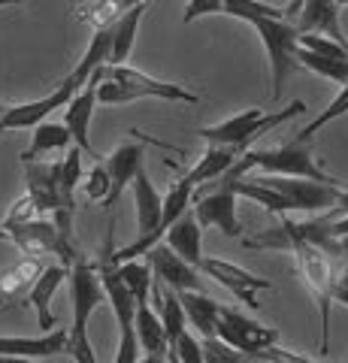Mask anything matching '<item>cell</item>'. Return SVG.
Here are the masks:
<instances>
[{"instance_id":"obj_18","label":"cell","mask_w":348,"mask_h":363,"mask_svg":"<svg viewBox=\"0 0 348 363\" xmlns=\"http://www.w3.org/2000/svg\"><path fill=\"white\" fill-rule=\"evenodd\" d=\"M130 185H133V212H137V240H145L161 221V194L155 191L145 167L137 169Z\"/></svg>"},{"instance_id":"obj_26","label":"cell","mask_w":348,"mask_h":363,"mask_svg":"<svg viewBox=\"0 0 348 363\" xmlns=\"http://www.w3.org/2000/svg\"><path fill=\"white\" fill-rule=\"evenodd\" d=\"M242 152L240 149H233V145H209V149L197 157V164L188 169V179L194 182V185H206V182L212 179H218L224 169L233 167V161H237Z\"/></svg>"},{"instance_id":"obj_41","label":"cell","mask_w":348,"mask_h":363,"mask_svg":"<svg viewBox=\"0 0 348 363\" xmlns=\"http://www.w3.org/2000/svg\"><path fill=\"white\" fill-rule=\"evenodd\" d=\"M333 303H345V306H348V288L333 285Z\"/></svg>"},{"instance_id":"obj_27","label":"cell","mask_w":348,"mask_h":363,"mask_svg":"<svg viewBox=\"0 0 348 363\" xmlns=\"http://www.w3.org/2000/svg\"><path fill=\"white\" fill-rule=\"evenodd\" d=\"M79 179H82V152L73 145V149L67 152V157L61 161V169H58L61 209H64L67 224H73V215H76V188H79Z\"/></svg>"},{"instance_id":"obj_13","label":"cell","mask_w":348,"mask_h":363,"mask_svg":"<svg viewBox=\"0 0 348 363\" xmlns=\"http://www.w3.org/2000/svg\"><path fill=\"white\" fill-rule=\"evenodd\" d=\"M97 82H100V76L94 70L91 76H88V82L70 97V104L64 106L67 109L64 112V128L70 130V140L76 143V149H79L82 155L94 157V161H100V155L94 152L88 128H91V116H94V106H97Z\"/></svg>"},{"instance_id":"obj_34","label":"cell","mask_w":348,"mask_h":363,"mask_svg":"<svg viewBox=\"0 0 348 363\" xmlns=\"http://www.w3.org/2000/svg\"><path fill=\"white\" fill-rule=\"evenodd\" d=\"M82 194H85V200H94V203L106 200V194H109V173H106L103 161H97L94 169L88 173V182L82 185Z\"/></svg>"},{"instance_id":"obj_37","label":"cell","mask_w":348,"mask_h":363,"mask_svg":"<svg viewBox=\"0 0 348 363\" xmlns=\"http://www.w3.org/2000/svg\"><path fill=\"white\" fill-rule=\"evenodd\" d=\"M221 9H224V0H188V6H185V25H191V21H197V18H203V16H221Z\"/></svg>"},{"instance_id":"obj_9","label":"cell","mask_w":348,"mask_h":363,"mask_svg":"<svg viewBox=\"0 0 348 363\" xmlns=\"http://www.w3.org/2000/svg\"><path fill=\"white\" fill-rule=\"evenodd\" d=\"M237 194H233L230 188H206L200 185L194 188V218L200 227H215L221 230L224 236H230V240H240L242 236V224L237 218Z\"/></svg>"},{"instance_id":"obj_21","label":"cell","mask_w":348,"mask_h":363,"mask_svg":"<svg viewBox=\"0 0 348 363\" xmlns=\"http://www.w3.org/2000/svg\"><path fill=\"white\" fill-rule=\"evenodd\" d=\"M43 269H46L43 257H28L25 255L21 260H16L13 267H6L4 272H0V297H4L6 303L28 297V291L33 288V281L40 279Z\"/></svg>"},{"instance_id":"obj_30","label":"cell","mask_w":348,"mask_h":363,"mask_svg":"<svg viewBox=\"0 0 348 363\" xmlns=\"http://www.w3.org/2000/svg\"><path fill=\"white\" fill-rule=\"evenodd\" d=\"M297 64L303 70H312L330 82H339L345 85L348 82V61H336V58H324V55H315V52H306L297 45Z\"/></svg>"},{"instance_id":"obj_25","label":"cell","mask_w":348,"mask_h":363,"mask_svg":"<svg viewBox=\"0 0 348 363\" xmlns=\"http://www.w3.org/2000/svg\"><path fill=\"white\" fill-rule=\"evenodd\" d=\"M140 4H149V0H91V4L76 6V18L94 30H103L112 21H118L128 9L140 6Z\"/></svg>"},{"instance_id":"obj_38","label":"cell","mask_w":348,"mask_h":363,"mask_svg":"<svg viewBox=\"0 0 348 363\" xmlns=\"http://www.w3.org/2000/svg\"><path fill=\"white\" fill-rule=\"evenodd\" d=\"M30 218H43V215H37V206H33V200L25 194V197H18L13 206H9V215H6L4 224H18V221H30Z\"/></svg>"},{"instance_id":"obj_35","label":"cell","mask_w":348,"mask_h":363,"mask_svg":"<svg viewBox=\"0 0 348 363\" xmlns=\"http://www.w3.org/2000/svg\"><path fill=\"white\" fill-rule=\"evenodd\" d=\"M170 348L176 351L179 363H203V351H200V342H197V339L191 336L188 330H185V333H179V339H176Z\"/></svg>"},{"instance_id":"obj_14","label":"cell","mask_w":348,"mask_h":363,"mask_svg":"<svg viewBox=\"0 0 348 363\" xmlns=\"http://www.w3.org/2000/svg\"><path fill=\"white\" fill-rule=\"evenodd\" d=\"M145 260H149L152 267V276L161 281V285H167L170 291H203V279H200V269L185 264L179 255H173L170 248H167L164 242L152 245L149 252H145Z\"/></svg>"},{"instance_id":"obj_48","label":"cell","mask_w":348,"mask_h":363,"mask_svg":"<svg viewBox=\"0 0 348 363\" xmlns=\"http://www.w3.org/2000/svg\"><path fill=\"white\" fill-rule=\"evenodd\" d=\"M6 306H9V303H6L4 297H0V312H4V309H6Z\"/></svg>"},{"instance_id":"obj_10","label":"cell","mask_w":348,"mask_h":363,"mask_svg":"<svg viewBox=\"0 0 348 363\" xmlns=\"http://www.w3.org/2000/svg\"><path fill=\"white\" fill-rule=\"evenodd\" d=\"M67 281H70V300H73V324L76 330H88V321L100 303H106L103 285H100L97 267L88 257H76L70 269H67Z\"/></svg>"},{"instance_id":"obj_11","label":"cell","mask_w":348,"mask_h":363,"mask_svg":"<svg viewBox=\"0 0 348 363\" xmlns=\"http://www.w3.org/2000/svg\"><path fill=\"white\" fill-rule=\"evenodd\" d=\"M269 185L273 191H279L285 200L291 212L294 209H306V212H324V209H333L336 200H339V191L342 185H321V182H309V179H291V176H257Z\"/></svg>"},{"instance_id":"obj_33","label":"cell","mask_w":348,"mask_h":363,"mask_svg":"<svg viewBox=\"0 0 348 363\" xmlns=\"http://www.w3.org/2000/svg\"><path fill=\"white\" fill-rule=\"evenodd\" d=\"M297 45L306 52L324 55V58H336V61H348V49L339 43H333L330 37H321V33H297Z\"/></svg>"},{"instance_id":"obj_12","label":"cell","mask_w":348,"mask_h":363,"mask_svg":"<svg viewBox=\"0 0 348 363\" xmlns=\"http://www.w3.org/2000/svg\"><path fill=\"white\" fill-rule=\"evenodd\" d=\"M197 269H200V276L215 279L221 288H228L233 297H240L249 309H257V306H261L257 303V291L273 288V281L269 279H261V276H254V272L230 264V260H221V257H200Z\"/></svg>"},{"instance_id":"obj_45","label":"cell","mask_w":348,"mask_h":363,"mask_svg":"<svg viewBox=\"0 0 348 363\" xmlns=\"http://www.w3.org/2000/svg\"><path fill=\"white\" fill-rule=\"evenodd\" d=\"M164 363H179V357H176V351H173V348H167V354H164Z\"/></svg>"},{"instance_id":"obj_42","label":"cell","mask_w":348,"mask_h":363,"mask_svg":"<svg viewBox=\"0 0 348 363\" xmlns=\"http://www.w3.org/2000/svg\"><path fill=\"white\" fill-rule=\"evenodd\" d=\"M336 285H339V288H348V267L339 272V276H336Z\"/></svg>"},{"instance_id":"obj_20","label":"cell","mask_w":348,"mask_h":363,"mask_svg":"<svg viewBox=\"0 0 348 363\" xmlns=\"http://www.w3.org/2000/svg\"><path fill=\"white\" fill-rule=\"evenodd\" d=\"M145 13H149V4H140V6L128 9L118 21H112L109 25V58H106V64H125L128 61L133 43H137V30L142 25Z\"/></svg>"},{"instance_id":"obj_23","label":"cell","mask_w":348,"mask_h":363,"mask_svg":"<svg viewBox=\"0 0 348 363\" xmlns=\"http://www.w3.org/2000/svg\"><path fill=\"white\" fill-rule=\"evenodd\" d=\"M133 330H137V342L145 354H167V333H164V324L158 312L152 309V303H137V312H133Z\"/></svg>"},{"instance_id":"obj_28","label":"cell","mask_w":348,"mask_h":363,"mask_svg":"<svg viewBox=\"0 0 348 363\" xmlns=\"http://www.w3.org/2000/svg\"><path fill=\"white\" fill-rule=\"evenodd\" d=\"M230 191L237 197H249V200H254L257 206H264L266 212H273V215H285V212H291V206H288V200L279 194V191H273L269 185H264L257 176H242L240 182H233L230 185Z\"/></svg>"},{"instance_id":"obj_36","label":"cell","mask_w":348,"mask_h":363,"mask_svg":"<svg viewBox=\"0 0 348 363\" xmlns=\"http://www.w3.org/2000/svg\"><path fill=\"white\" fill-rule=\"evenodd\" d=\"M254 360L257 363H315V360L297 354V351H288V348H279V345H266L264 351H257Z\"/></svg>"},{"instance_id":"obj_8","label":"cell","mask_w":348,"mask_h":363,"mask_svg":"<svg viewBox=\"0 0 348 363\" xmlns=\"http://www.w3.org/2000/svg\"><path fill=\"white\" fill-rule=\"evenodd\" d=\"M215 336L224 339L228 345H233L242 354L254 357L257 351H264L266 345L279 342V330L266 324H257L254 318H245L242 312L230 309V306H218V321H215Z\"/></svg>"},{"instance_id":"obj_4","label":"cell","mask_w":348,"mask_h":363,"mask_svg":"<svg viewBox=\"0 0 348 363\" xmlns=\"http://www.w3.org/2000/svg\"><path fill=\"white\" fill-rule=\"evenodd\" d=\"M291 255H294V264H297L303 285L309 288V294L318 303V315H321L318 351L321 354H330V306H333V285H336V276H333V267H330L333 257L312 242H297L291 248Z\"/></svg>"},{"instance_id":"obj_49","label":"cell","mask_w":348,"mask_h":363,"mask_svg":"<svg viewBox=\"0 0 348 363\" xmlns=\"http://www.w3.org/2000/svg\"><path fill=\"white\" fill-rule=\"evenodd\" d=\"M336 6H339V9H342V6H348V0H336Z\"/></svg>"},{"instance_id":"obj_15","label":"cell","mask_w":348,"mask_h":363,"mask_svg":"<svg viewBox=\"0 0 348 363\" xmlns=\"http://www.w3.org/2000/svg\"><path fill=\"white\" fill-rule=\"evenodd\" d=\"M291 25L297 28V33H321V37H330L333 43L348 49V37L342 33V25H339V6H336V0H306Z\"/></svg>"},{"instance_id":"obj_24","label":"cell","mask_w":348,"mask_h":363,"mask_svg":"<svg viewBox=\"0 0 348 363\" xmlns=\"http://www.w3.org/2000/svg\"><path fill=\"white\" fill-rule=\"evenodd\" d=\"M30 145L21 152V164L25 161H40V155H49V152H61L67 149L73 140H70V130L64 128V121H40L37 128H30Z\"/></svg>"},{"instance_id":"obj_6","label":"cell","mask_w":348,"mask_h":363,"mask_svg":"<svg viewBox=\"0 0 348 363\" xmlns=\"http://www.w3.org/2000/svg\"><path fill=\"white\" fill-rule=\"evenodd\" d=\"M145 143L149 145H161V149H170V145H164L161 140H152V136H145L142 130L133 128L130 130V140L128 143H121L116 152H112L106 157V173H109V194L103 200V209L109 215V224H116V203L118 197L125 194V188L133 182V176H137V169L142 167L145 161ZM173 152V149H170Z\"/></svg>"},{"instance_id":"obj_2","label":"cell","mask_w":348,"mask_h":363,"mask_svg":"<svg viewBox=\"0 0 348 363\" xmlns=\"http://www.w3.org/2000/svg\"><path fill=\"white\" fill-rule=\"evenodd\" d=\"M245 167L261 169L266 176H291V179H309V182H321V185H342V179L330 176L327 169H321L312 157V143L309 140H291L276 149H245L242 152Z\"/></svg>"},{"instance_id":"obj_43","label":"cell","mask_w":348,"mask_h":363,"mask_svg":"<svg viewBox=\"0 0 348 363\" xmlns=\"http://www.w3.org/2000/svg\"><path fill=\"white\" fill-rule=\"evenodd\" d=\"M137 363H164V357H161V354H145V357L137 360Z\"/></svg>"},{"instance_id":"obj_29","label":"cell","mask_w":348,"mask_h":363,"mask_svg":"<svg viewBox=\"0 0 348 363\" xmlns=\"http://www.w3.org/2000/svg\"><path fill=\"white\" fill-rule=\"evenodd\" d=\"M121 281L130 291V297L137 303H152V267L149 260H125V264H116Z\"/></svg>"},{"instance_id":"obj_16","label":"cell","mask_w":348,"mask_h":363,"mask_svg":"<svg viewBox=\"0 0 348 363\" xmlns=\"http://www.w3.org/2000/svg\"><path fill=\"white\" fill-rule=\"evenodd\" d=\"M67 330H49L43 336H0V357H52L64 354Z\"/></svg>"},{"instance_id":"obj_40","label":"cell","mask_w":348,"mask_h":363,"mask_svg":"<svg viewBox=\"0 0 348 363\" xmlns=\"http://www.w3.org/2000/svg\"><path fill=\"white\" fill-rule=\"evenodd\" d=\"M333 257H345V260H348V236L336 240V245H333Z\"/></svg>"},{"instance_id":"obj_39","label":"cell","mask_w":348,"mask_h":363,"mask_svg":"<svg viewBox=\"0 0 348 363\" xmlns=\"http://www.w3.org/2000/svg\"><path fill=\"white\" fill-rule=\"evenodd\" d=\"M303 4H306V0H288V6H285V21H294V16L300 13Z\"/></svg>"},{"instance_id":"obj_50","label":"cell","mask_w":348,"mask_h":363,"mask_svg":"<svg viewBox=\"0 0 348 363\" xmlns=\"http://www.w3.org/2000/svg\"><path fill=\"white\" fill-rule=\"evenodd\" d=\"M4 109H6V106H4V104H0V116H4Z\"/></svg>"},{"instance_id":"obj_7","label":"cell","mask_w":348,"mask_h":363,"mask_svg":"<svg viewBox=\"0 0 348 363\" xmlns=\"http://www.w3.org/2000/svg\"><path fill=\"white\" fill-rule=\"evenodd\" d=\"M58 164H46V161H25V179H28V197L37 206V215L55 221V227L61 230V236L73 240V224L64 221V209H61V191H58Z\"/></svg>"},{"instance_id":"obj_19","label":"cell","mask_w":348,"mask_h":363,"mask_svg":"<svg viewBox=\"0 0 348 363\" xmlns=\"http://www.w3.org/2000/svg\"><path fill=\"white\" fill-rule=\"evenodd\" d=\"M64 279H67V267L64 264H49L46 269L40 272V279L33 281V288L28 291V303L33 306V312H37V321H40V327L46 333L55 327L52 297H55V291L64 285Z\"/></svg>"},{"instance_id":"obj_46","label":"cell","mask_w":348,"mask_h":363,"mask_svg":"<svg viewBox=\"0 0 348 363\" xmlns=\"http://www.w3.org/2000/svg\"><path fill=\"white\" fill-rule=\"evenodd\" d=\"M18 4H25V0H0V9L4 6H18Z\"/></svg>"},{"instance_id":"obj_22","label":"cell","mask_w":348,"mask_h":363,"mask_svg":"<svg viewBox=\"0 0 348 363\" xmlns=\"http://www.w3.org/2000/svg\"><path fill=\"white\" fill-rule=\"evenodd\" d=\"M182 303L185 321L194 327L200 336H215V321H218V300H212L203 291H179L176 294Z\"/></svg>"},{"instance_id":"obj_32","label":"cell","mask_w":348,"mask_h":363,"mask_svg":"<svg viewBox=\"0 0 348 363\" xmlns=\"http://www.w3.org/2000/svg\"><path fill=\"white\" fill-rule=\"evenodd\" d=\"M200 351H203V363H257L254 357L242 354V351L228 345L218 336H203L200 339Z\"/></svg>"},{"instance_id":"obj_31","label":"cell","mask_w":348,"mask_h":363,"mask_svg":"<svg viewBox=\"0 0 348 363\" xmlns=\"http://www.w3.org/2000/svg\"><path fill=\"white\" fill-rule=\"evenodd\" d=\"M342 116H348V82L342 85V91L336 94L333 100H330V106L324 109V112H318L315 118H312L306 128H303L300 133H297V140H309L312 143V136H315L321 128H327L330 121H336V118H342Z\"/></svg>"},{"instance_id":"obj_44","label":"cell","mask_w":348,"mask_h":363,"mask_svg":"<svg viewBox=\"0 0 348 363\" xmlns=\"http://www.w3.org/2000/svg\"><path fill=\"white\" fill-rule=\"evenodd\" d=\"M0 363H33L30 357H0Z\"/></svg>"},{"instance_id":"obj_5","label":"cell","mask_w":348,"mask_h":363,"mask_svg":"<svg viewBox=\"0 0 348 363\" xmlns=\"http://www.w3.org/2000/svg\"><path fill=\"white\" fill-rule=\"evenodd\" d=\"M4 230H6V240L16 242L21 248V255H28V257H58L67 269L79 257L73 240L61 236V230L55 227L52 218H30V221H18V224H4Z\"/></svg>"},{"instance_id":"obj_3","label":"cell","mask_w":348,"mask_h":363,"mask_svg":"<svg viewBox=\"0 0 348 363\" xmlns=\"http://www.w3.org/2000/svg\"><path fill=\"white\" fill-rule=\"evenodd\" d=\"M303 112H306L303 100H291L285 109H276V112H264L257 106V109H245L233 118H224L218 124H212V128H200V136H203L209 145H233V149L245 152L257 136L276 130L279 124H285L288 118H297Z\"/></svg>"},{"instance_id":"obj_47","label":"cell","mask_w":348,"mask_h":363,"mask_svg":"<svg viewBox=\"0 0 348 363\" xmlns=\"http://www.w3.org/2000/svg\"><path fill=\"white\" fill-rule=\"evenodd\" d=\"M0 242H6V230H4V227H0Z\"/></svg>"},{"instance_id":"obj_1","label":"cell","mask_w":348,"mask_h":363,"mask_svg":"<svg viewBox=\"0 0 348 363\" xmlns=\"http://www.w3.org/2000/svg\"><path fill=\"white\" fill-rule=\"evenodd\" d=\"M97 104L106 106H121L130 100L155 97V100H173V104H200V94L188 91L185 85L176 82H161L149 73L137 70L128 64H100L97 67Z\"/></svg>"},{"instance_id":"obj_17","label":"cell","mask_w":348,"mask_h":363,"mask_svg":"<svg viewBox=\"0 0 348 363\" xmlns=\"http://www.w3.org/2000/svg\"><path fill=\"white\" fill-rule=\"evenodd\" d=\"M164 245L170 248L173 255L182 257L185 264H191V267L200 264V257H203V227L197 224L194 212L185 209L182 218L164 233Z\"/></svg>"}]
</instances>
